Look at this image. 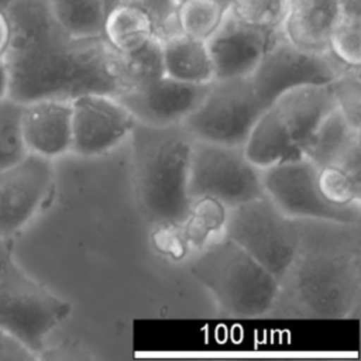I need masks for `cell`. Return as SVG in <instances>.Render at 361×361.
<instances>
[{"label":"cell","instance_id":"obj_33","mask_svg":"<svg viewBox=\"0 0 361 361\" xmlns=\"http://www.w3.org/2000/svg\"><path fill=\"white\" fill-rule=\"evenodd\" d=\"M13 262L10 248L6 243V238L0 237V274Z\"/></svg>","mask_w":361,"mask_h":361},{"label":"cell","instance_id":"obj_19","mask_svg":"<svg viewBox=\"0 0 361 361\" xmlns=\"http://www.w3.org/2000/svg\"><path fill=\"white\" fill-rule=\"evenodd\" d=\"M161 48L166 76L188 83H209L214 79L206 41L179 32L162 41Z\"/></svg>","mask_w":361,"mask_h":361},{"label":"cell","instance_id":"obj_18","mask_svg":"<svg viewBox=\"0 0 361 361\" xmlns=\"http://www.w3.org/2000/svg\"><path fill=\"white\" fill-rule=\"evenodd\" d=\"M243 151L259 171L303 157L272 106L259 116L251 128Z\"/></svg>","mask_w":361,"mask_h":361},{"label":"cell","instance_id":"obj_11","mask_svg":"<svg viewBox=\"0 0 361 361\" xmlns=\"http://www.w3.org/2000/svg\"><path fill=\"white\" fill-rule=\"evenodd\" d=\"M54 180L49 158L28 152L17 164L0 171V237L23 228L45 200Z\"/></svg>","mask_w":361,"mask_h":361},{"label":"cell","instance_id":"obj_22","mask_svg":"<svg viewBox=\"0 0 361 361\" xmlns=\"http://www.w3.org/2000/svg\"><path fill=\"white\" fill-rule=\"evenodd\" d=\"M55 23L73 38H100L106 20L104 0H44Z\"/></svg>","mask_w":361,"mask_h":361},{"label":"cell","instance_id":"obj_2","mask_svg":"<svg viewBox=\"0 0 361 361\" xmlns=\"http://www.w3.org/2000/svg\"><path fill=\"white\" fill-rule=\"evenodd\" d=\"M360 224L299 220L295 257L279 279L272 307L286 316L338 319L358 306Z\"/></svg>","mask_w":361,"mask_h":361},{"label":"cell","instance_id":"obj_13","mask_svg":"<svg viewBox=\"0 0 361 361\" xmlns=\"http://www.w3.org/2000/svg\"><path fill=\"white\" fill-rule=\"evenodd\" d=\"M209 83H188L164 75L141 86L127 89L116 99L137 123L166 127L182 123L199 106L207 93Z\"/></svg>","mask_w":361,"mask_h":361},{"label":"cell","instance_id":"obj_10","mask_svg":"<svg viewBox=\"0 0 361 361\" xmlns=\"http://www.w3.org/2000/svg\"><path fill=\"white\" fill-rule=\"evenodd\" d=\"M348 65L340 62L330 51L309 52L293 45L282 27L274 34L257 68L250 75L259 102L268 109L282 93L305 86L331 82Z\"/></svg>","mask_w":361,"mask_h":361},{"label":"cell","instance_id":"obj_28","mask_svg":"<svg viewBox=\"0 0 361 361\" xmlns=\"http://www.w3.org/2000/svg\"><path fill=\"white\" fill-rule=\"evenodd\" d=\"M227 7L241 21L274 31L282 27L289 0H231Z\"/></svg>","mask_w":361,"mask_h":361},{"label":"cell","instance_id":"obj_21","mask_svg":"<svg viewBox=\"0 0 361 361\" xmlns=\"http://www.w3.org/2000/svg\"><path fill=\"white\" fill-rule=\"evenodd\" d=\"M317 182L327 200L336 204L361 202V141H357L336 164L319 168Z\"/></svg>","mask_w":361,"mask_h":361},{"label":"cell","instance_id":"obj_32","mask_svg":"<svg viewBox=\"0 0 361 361\" xmlns=\"http://www.w3.org/2000/svg\"><path fill=\"white\" fill-rule=\"evenodd\" d=\"M11 21L7 11L0 8V61H3L7 55L11 42Z\"/></svg>","mask_w":361,"mask_h":361},{"label":"cell","instance_id":"obj_1","mask_svg":"<svg viewBox=\"0 0 361 361\" xmlns=\"http://www.w3.org/2000/svg\"><path fill=\"white\" fill-rule=\"evenodd\" d=\"M11 42L4 58L7 97L25 104L42 99L73 100L100 93L116 97L118 52L100 38H73L52 18L44 0H16L7 10Z\"/></svg>","mask_w":361,"mask_h":361},{"label":"cell","instance_id":"obj_30","mask_svg":"<svg viewBox=\"0 0 361 361\" xmlns=\"http://www.w3.org/2000/svg\"><path fill=\"white\" fill-rule=\"evenodd\" d=\"M123 3L133 4L147 14L158 41L162 42L180 32L176 0H123Z\"/></svg>","mask_w":361,"mask_h":361},{"label":"cell","instance_id":"obj_17","mask_svg":"<svg viewBox=\"0 0 361 361\" xmlns=\"http://www.w3.org/2000/svg\"><path fill=\"white\" fill-rule=\"evenodd\" d=\"M338 13L340 0H289L282 31L298 48L326 54Z\"/></svg>","mask_w":361,"mask_h":361},{"label":"cell","instance_id":"obj_34","mask_svg":"<svg viewBox=\"0 0 361 361\" xmlns=\"http://www.w3.org/2000/svg\"><path fill=\"white\" fill-rule=\"evenodd\" d=\"M8 94V73L4 59L0 61V100Z\"/></svg>","mask_w":361,"mask_h":361},{"label":"cell","instance_id":"obj_31","mask_svg":"<svg viewBox=\"0 0 361 361\" xmlns=\"http://www.w3.org/2000/svg\"><path fill=\"white\" fill-rule=\"evenodd\" d=\"M0 360L28 361L37 360V355L31 353L18 338L0 329Z\"/></svg>","mask_w":361,"mask_h":361},{"label":"cell","instance_id":"obj_15","mask_svg":"<svg viewBox=\"0 0 361 361\" xmlns=\"http://www.w3.org/2000/svg\"><path fill=\"white\" fill-rule=\"evenodd\" d=\"M21 133L28 152L51 159L71 151V100L42 99L23 104Z\"/></svg>","mask_w":361,"mask_h":361},{"label":"cell","instance_id":"obj_37","mask_svg":"<svg viewBox=\"0 0 361 361\" xmlns=\"http://www.w3.org/2000/svg\"><path fill=\"white\" fill-rule=\"evenodd\" d=\"M176 1H178V3H180V1H183V0H176Z\"/></svg>","mask_w":361,"mask_h":361},{"label":"cell","instance_id":"obj_9","mask_svg":"<svg viewBox=\"0 0 361 361\" xmlns=\"http://www.w3.org/2000/svg\"><path fill=\"white\" fill-rule=\"evenodd\" d=\"M319 168L307 158L276 164L261 171L265 196L288 217L360 224V204H336L324 197L317 182Z\"/></svg>","mask_w":361,"mask_h":361},{"label":"cell","instance_id":"obj_5","mask_svg":"<svg viewBox=\"0 0 361 361\" xmlns=\"http://www.w3.org/2000/svg\"><path fill=\"white\" fill-rule=\"evenodd\" d=\"M227 238L247 251L278 281L299 244V220L285 216L267 196L228 209L223 223Z\"/></svg>","mask_w":361,"mask_h":361},{"label":"cell","instance_id":"obj_25","mask_svg":"<svg viewBox=\"0 0 361 361\" xmlns=\"http://www.w3.org/2000/svg\"><path fill=\"white\" fill-rule=\"evenodd\" d=\"M164 75L161 41H158L155 37L135 51L127 54L118 52L120 93L148 83Z\"/></svg>","mask_w":361,"mask_h":361},{"label":"cell","instance_id":"obj_14","mask_svg":"<svg viewBox=\"0 0 361 361\" xmlns=\"http://www.w3.org/2000/svg\"><path fill=\"white\" fill-rule=\"evenodd\" d=\"M275 32L241 21L227 7L220 25L206 41L214 79L248 78Z\"/></svg>","mask_w":361,"mask_h":361},{"label":"cell","instance_id":"obj_6","mask_svg":"<svg viewBox=\"0 0 361 361\" xmlns=\"http://www.w3.org/2000/svg\"><path fill=\"white\" fill-rule=\"evenodd\" d=\"M71 313V303L28 276L14 262L0 274V329L41 358L51 331Z\"/></svg>","mask_w":361,"mask_h":361},{"label":"cell","instance_id":"obj_35","mask_svg":"<svg viewBox=\"0 0 361 361\" xmlns=\"http://www.w3.org/2000/svg\"><path fill=\"white\" fill-rule=\"evenodd\" d=\"M14 1H16V0H0V8L4 10V11H7V10L13 6Z\"/></svg>","mask_w":361,"mask_h":361},{"label":"cell","instance_id":"obj_7","mask_svg":"<svg viewBox=\"0 0 361 361\" xmlns=\"http://www.w3.org/2000/svg\"><path fill=\"white\" fill-rule=\"evenodd\" d=\"M265 110L250 76L213 79L203 100L182 121V126L197 141L243 147Z\"/></svg>","mask_w":361,"mask_h":361},{"label":"cell","instance_id":"obj_36","mask_svg":"<svg viewBox=\"0 0 361 361\" xmlns=\"http://www.w3.org/2000/svg\"><path fill=\"white\" fill-rule=\"evenodd\" d=\"M221 1H223V3H224V4H226V6H228V3H230V1H231V0H221Z\"/></svg>","mask_w":361,"mask_h":361},{"label":"cell","instance_id":"obj_26","mask_svg":"<svg viewBox=\"0 0 361 361\" xmlns=\"http://www.w3.org/2000/svg\"><path fill=\"white\" fill-rule=\"evenodd\" d=\"M227 6L221 0H183L178 6L180 32L207 41L220 25Z\"/></svg>","mask_w":361,"mask_h":361},{"label":"cell","instance_id":"obj_16","mask_svg":"<svg viewBox=\"0 0 361 361\" xmlns=\"http://www.w3.org/2000/svg\"><path fill=\"white\" fill-rule=\"evenodd\" d=\"M271 106L276 110L299 149L316 127L337 107L329 83L290 89Z\"/></svg>","mask_w":361,"mask_h":361},{"label":"cell","instance_id":"obj_8","mask_svg":"<svg viewBox=\"0 0 361 361\" xmlns=\"http://www.w3.org/2000/svg\"><path fill=\"white\" fill-rule=\"evenodd\" d=\"M188 192L192 202L213 199L227 209L265 196L261 171L244 155L243 147L195 140Z\"/></svg>","mask_w":361,"mask_h":361},{"label":"cell","instance_id":"obj_23","mask_svg":"<svg viewBox=\"0 0 361 361\" xmlns=\"http://www.w3.org/2000/svg\"><path fill=\"white\" fill-rule=\"evenodd\" d=\"M103 37L120 54L138 49L154 38L147 14L133 4H117L106 14Z\"/></svg>","mask_w":361,"mask_h":361},{"label":"cell","instance_id":"obj_4","mask_svg":"<svg viewBox=\"0 0 361 361\" xmlns=\"http://www.w3.org/2000/svg\"><path fill=\"white\" fill-rule=\"evenodd\" d=\"M190 274L212 293L220 314L233 319L271 313L279 290V281L227 237L203 250Z\"/></svg>","mask_w":361,"mask_h":361},{"label":"cell","instance_id":"obj_24","mask_svg":"<svg viewBox=\"0 0 361 361\" xmlns=\"http://www.w3.org/2000/svg\"><path fill=\"white\" fill-rule=\"evenodd\" d=\"M329 51L344 65L361 66V0H340Z\"/></svg>","mask_w":361,"mask_h":361},{"label":"cell","instance_id":"obj_29","mask_svg":"<svg viewBox=\"0 0 361 361\" xmlns=\"http://www.w3.org/2000/svg\"><path fill=\"white\" fill-rule=\"evenodd\" d=\"M337 109L351 127L361 131V69L348 66L329 82Z\"/></svg>","mask_w":361,"mask_h":361},{"label":"cell","instance_id":"obj_20","mask_svg":"<svg viewBox=\"0 0 361 361\" xmlns=\"http://www.w3.org/2000/svg\"><path fill=\"white\" fill-rule=\"evenodd\" d=\"M360 130L350 126L336 107L300 147L302 155L323 168L340 161L345 152L360 141Z\"/></svg>","mask_w":361,"mask_h":361},{"label":"cell","instance_id":"obj_12","mask_svg":"<svg viewBox=\"0 0 361 361\" xmlns=\"http://www.w3.org/2000/svg\"><path fill=\"white\" fill-rule=\"evenodd\" d=\"M72 104L71 151L80 157H94L120 144L133 130L135 120L113 96L80 94Z\"/></svg>","mask_w":361,"mask_h":361},{"label":"cell","instance_id":"obj_27","mask_svg":"<svg viewBox=\"0 0 361 361\" xmlns=\"http://www.w3.org/2000/svg\"><path fill=\"white\" fill-rule=\"evenodd\" d=\"M23 104L4 97L0 100V171L17 164L28 149L21 133Z\"/></svg>","mask_w":361,"mask_h":361},{"label":"cell","instance_id":"obj_3","mask_svg":"<svg viewBox=\"0 0 361 361\" xmlns=\"http://www.w3.org/2000/svg\"><path fill=\"white\" fill-rule=\"evenodd\" d=\"M135 195L144 217L165 228L179 227L189 216L188 192L195 138L179 124H134L131 133Z\"/></svg>","mask_w":361,"mask_h":361}]
</instances>
